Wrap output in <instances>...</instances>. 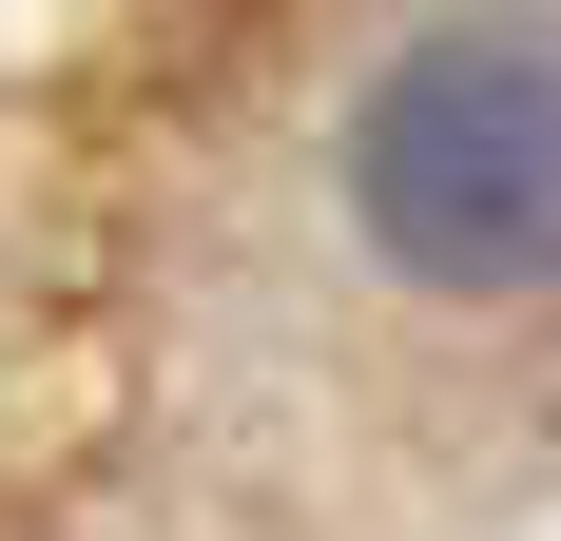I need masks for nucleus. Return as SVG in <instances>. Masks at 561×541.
Returning <instances> with one entry per match:
<instances>
[{
    "label": "nucleus",
    "mask_w": 561,
    "mask_h": 541,
    "mask_svg": "<svg viewBox=\"0 0 561 541\" xmlns=\"http://www.w3.org/2000/svg\"><path fill=\"white\" fill-rule=\"evenodd\" d=\"M348 214L407 290L561 270V39L542 20H426L348 116Z\"/></svg>",
    "instance_id": "nucleus-1"
}]
</instances>
